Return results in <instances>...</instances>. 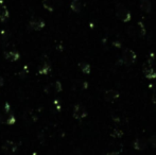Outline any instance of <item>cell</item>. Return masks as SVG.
<instances>
[{"mask_svg":"<svg viewBox=\"0 0 156 155\" xmlns=\"http://www.w3.org/2000/svg\"><path fill=\"white\" fill-rule=\"evenodd\" d=\"M116 16L118 17V19H120L123 23H127L132 18L129 11L124 5H122V4H118L116 6Z\"/></svg>","mask_w":156,"mask_h":155,"instance_id":"1","label":"cell"},{"mask_svg":"<svg viewBox=\"0 0 156 155\" xmlns=\"http://www.w3.org/2000/svg\"><path fill=\"white\" fill-rule=\"evenodd\" d=\"M136 58H137V56H136L135 51H133L132 49H129V48L124 49L123 53H122V61H123L124 65L131 66L132 64L135 63Z\"/></svg>","mask_w":156,"mask_h":155,"instance_id":"2","label":"cell"},{"mask_svg":"<svg viewBox=\"0 0 156 155\" xmlns=\"http://www.w3.org/2000/svg\"><path fill=\"white\" fill-rule=\"evenodd\" d=\"M86 116H87V112H86V108H85L84 106L81 105V104H76V105H74L73 117L76 118V119L82 120V119H84Z\"/></svg>","mask_w":156,"mask_h":155,"instance_id":"3","label":"cell"},{"mask_svg":"<svg viewBox=\"0 0 156 155\" xmlns=\"http://www.w3.org/2000/svg\"><path fill=\"white\" fill-rule=\"evenodd\" d=\"M15 117L14 115L10 114L9 112L4 111L3 113L0 114V123H4V124H14L15 123Z\"/></svg>","mask_w":156,"mask_h":155,"instance_id":"4","label":"cell"},{"mask_svg":"<svg viewBox=\"0 0 156 155\" xmlns=\"http://www.w3.org/2000/svg\"><path fill=\"white\" fill-rule=\"evenodd\" d=\"M18 149V143H14L12 140H8L3 143L2 146V150H3L5 153H14L16 150Z\"/></svg>","mask_w":156,"mask_h":155,"instance_id":"5","label":"cell"},{"mask_svg":"<svg viewBox=\"0 0 156 155\" xmlns=\"http://www.w3.org/2000/svg\"><path fill=\"white\" fill-rule=\"evenodd\" d=\"M45 27V23L39 18H32L29 23V28L34 31H39Z\"/></svg>","mask_w":156,"mask_h":155,"instance_id":"6","label":"cell"},{"mask_svg":"<svg viewBox=\"0 0 156 155\" xmlns=\"http://www.w3.org/2000/svg\"><path fill=\"white\" fill-rule=\"evenodd\" d=\"M144 75L146 76L147 79H155L156 78V71L155 69L153 68V66L150 64V62L147 63L144 66Z\"/></svg>","mask_w":156,"mask_h":155,"instance_id":"7","label":"cell"},{"mask_svg":"<svg viewBox=\"0 0 156 155\" xmlns=\"http://www.w3.org/2000/svg\"><path fill=\"white\" fill-rule=\"evenodd\" d=\"M118 98H119V93L115 89H109L104 93V99L107 102H114Z\"/></svg>","mask_w":156,"mask_h":155,"instance_id":"8","label":"cell"},{"mask_svg":"<svg viewBox=\"0 0 156 155\" xmlns=\"http://www.w3.org/2000/svg\"><path fill=\"white\" fill-rule=\"evenodd\" d=\"M61 90H62V84H61L58 81L54 82L53 84H49L48 86H46V88H45V91L47 93H51L52 91H53V93H60Z\"/></svg>","mask_w":156,"mask_h":155,"instance_id":"9","label":"cell"},{"mask_svg":"<svg viewBox=\"0 0 156 155\" xmlns=\"http://www.w3.org/2000/svg\"><path fill=\"white\" fill-rule=\"evenodd\" d=\"M133 147H134V149L141 151V150H144L147 147H148V143H147L146 139H144V138H136L135 141H134V143H133Z\"/></svg>","mask_w":156,"mask_h":155,"instance_id":"10","label":"cell"},{"mask_svg":"<svg viewBox=\"0 0 156 155\" xmlns=\"http://www.w3.org/2000/svg\"><path fill=\"white\" fill-rule=\"evenodd\" d=\"M4 58H5L6 61L15 62L19 58V53L16 51H5L4 52Z\"/></svg>","mask_w":156,"mask_h":155,"instance_id":"11","label":"cell"},{"mask_svg":"<svg viewBox=\"0 0 156 155\" xmlns=\"http://www.w3.org/2000/svg\"><path fill=\"white\" fill-rule=\"evenodd\" d=\"M140 9L144 13H150L151 9H152V4H151L150 0H140Z\"/></svg>","mask_w":156,"mask_h":155,"instance_id":"12","label":"cell"},{"mask_svg":"<svg viewBox=\"0 0 156 155\" xmlns=\"http://www.w3.org/2000/svg\"><path fill=\"white\" fill-rule=\"evenodd\" d=\"M70 8L76 13L81 12V10H82V2H81V0H72L71 3H70Z\"/></svg>","mask_w":156,"mask_h":155,"instance_id":"13","label":"cell"},{"mask_svg":"<svg viewBox=\"0 0 156 155\" xmlns=\"http://www.w3.org/2000/svg\"><path fill=\"white\" fill-rule=\"evenodd\" d=\"M9 11L6 6L0 5V21H5L9 18Z\"/></svg>","mask_w":156,"mask_h":155,"instance_id":"14","label":"cell"},{"mask_svg":"<svg viewBox=\"0 0 156 155\" xmlns=\"http://www.w3.org/2000/svg\"><path fill=\"white\" fill-rule=\"evenodd\" d=\"M50 71H51V67H50V65L47 64V63H44V65H41L38 69V72L41 73V75H47Z\"/></svg>","mask_w":156,"mask_h":155,"instance_id":"15","label":"cell"},{"mask_svg":"<svg viewBox=\"0 0 156 155\" xmlns=\"http://www.w3.org/2000/svg\"><path fill=\"white\" fill-rule=\"evenodd\" d=\"M80 69L82 70L83 73H85V75H88V73H90V65L88 64V63L86 62H83V63H80Z\"/></svg>","mask_w":156,"mask_h":155,"instance_id":"16","label":"cell"},{"mask_svg":"<svg viewBox=\"0 0 156 155\" xmlns=\"http://www.w3.org/2000/svg\"><path fill=\"white\" fill-rule=\"evenodd\" d=\"M43 4H44V6H45L46 10H48V11H53V5H52V2H50L49 0H44Z\"/></svg>","mask_w":156,"mask_h":155,"instance_id":"17","label":"cell"},{"mask_svg":"<svg viewBox=\"0 0 156 155\" xmlns=\"http://www.w3.org/2000/svg\"><path fill=\"white\" fill-rule=\"evenodd\" d=\"M122 135H123V132L120 130H118V129H116V130H114V132L112 133V136L113 137H117V138H121Z\"/></svg>","mask_w":156,"mask_h":155,"instance_id":"18","label":"cell"},{"mask_svg":"<svg viewBox=\"0 0 156 155\" xmlns=\"http://www.w3.org/2000/svg\"><path fill=\"white\" fill-rule=\"evenodd\" d=\"M139 34L140 36H144V34H146V29L141 23H139Z\"/></svg>","mask_w":156,"mask_h":155,"instance_id":"19","label":"cell"},{"mask_svg":"<svg viewBox=\"0 0 156 155\" xmlns=\"http://www.w3.org/2000/svg\"><path fill=\"white\" fill-rule=\"evenodd\" d=\"M149 143H150V145L152 146L153 148H155L156 147V136L150 137V139H149Z\"/></svg>","mask_w":156,"mask_h":155,"instance_id":"20","label":"cell"},{"mask_svg":"<svg viewBox=\"0 0 156 155\" xmlns=\"http://www.w3.org/2000/svg\"><path fill=\"white\" fill-rule=\"evenodd\" d=\"M2 85H3V79H2L1 77H0V87H1Z\"/></svg>","mask_w":156,"mask_h":155,"instance_id":"21","label":"cell"},{"mask_svg":"<svg viewBox=\"0 0 156 155\" xmlns=\"http://www.w3.org/2000/svg\"><path fill=\"white\" fill-rule=\"evenodd\" d=\"M107 155H117V153H109V154H107Z\"/></svg>","mask_w":156,"mask_h":155,"instance_id":"22","label":"cell"}]
</instances>
